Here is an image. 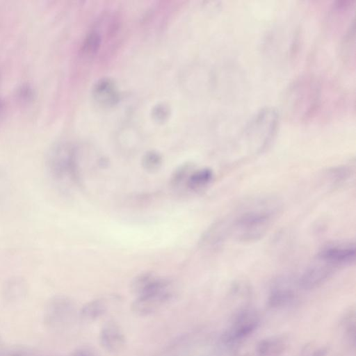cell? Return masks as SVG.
I'll return each mask as SVG.
<instances>
[{
    "instance_id": "obj_1",
    "label": "cell",
    "mask_w": 356,
    "mask_h": 356,
    "mask_svg": "<svg viewBox=\"0 0 356 356\" xmlns=\"http://www.w3.org/2000/svg\"><path fill=\"white\" fill-rule=\"evenodd\" d=\"M278 211V204L272 200H261L244 209L232 221L224 220L227 234L243 242L261 238L269 229Z\"/></svg>"
},
{
    "instance_id": "obj_2",
    "label": "cell",
    "mask_w": 356,
    "mask_h": 356,
    "mask_svg": "<svg viewBox=\"0 0 356 356\" xmlns=\"http://www.w3.org/2000/svg\"><path fill=\"white\" fill-rule=\"evenodd\" d=\"M47 168L51 179L58 185L78 183L76 151L67 143L53 145L47 156Z\"/></svg>"
},
{
    "instance_id": "obj_3",
    "label": "cell",
    "mask_w": 356,
    "mask_h": 356,
    "mask_svg": "<svg viewBox=\"0 0 356 356\" xmlns=\"http://www.w3.org/2000/svg\"><path fill=\"white\" fill-rule=\"evenodd\" d=\"M172 285L168 280L157 277L131 304L132 312L141 316L159 311L172 298Z\"/></svg>"
},
{
    "instance_id": "obj_4",
    "label": "cell",
    "mask_w": 356,
    "mask_h": 356,
    "mask_svg": "<svg viewBox=\"0 0 356 356\" xmlns=\"http://www.w3.org/2000/svg\"><path fill=\"white\" fill-rule=\"evenodd\" d=\"M260 323L259 313L251 307L234 314L229 326L221 336V343L227 348H234L252 334Z\"/></svg>"
},
{
    "instance_id": "obj_5",
    "label": "cell",
    "mask_w": 356,
    "mask_h": 356,
    "mask_svg": "<svg viewBox=\"0 0 356 356\" xmlns=\"http://www.w3.org/2000/svg\"><path fill=\"white\" fill-rule=\"evenodd\" d=\"M289 95L290 101L293 102V106L300 117H309L319 106L320 88L309 80L295 84Z\"/></svg>"
},
{
    "instance_id": "obj_6",
    "label": "cell",
    "mask_w": 356,
    "mask_h": 356,
    "mask_svg": "<svg viewBox=\"0 0 356 356\" xmlns=\"http://www.w3.org/2000/svg\"><path fill=\"white\" fill-rule=\"evenodd\" d=\"M340 268L330 261L316 255L297 281L302 290H312L327 282Z\"/></svg>"
},
{
    "instance_id": "obj_7",
    "label": "cell",
    "mask_w": 356,
    "mask_h": 356,
    "mask_svg": "<svg viewBox=\"0 0 356 356\" xmlns=\"http://www.w3.org/2000/svg\"><path fill=\"white\" fill-rule=\"evenodd\" d=\"M298 293L291 282L285 279L278 281L271 289L267 298V306L272 309L289 307L298 300Z\"/></svg>"
},
{
    "instance_id": "obj_8",
    "label": "cell",
    "mask_w": 356,
    "mask_h": 356,
    "mask_svg": "<svg viewBox=\"0 0 356 356\" xmlns=\"http://www.w3.org/2000/svg\"><path fill=\"white\" fill-rule=\"evenodd\" d=\"M99 341L101 347L110 353L122 352L126 346V337L120 326L114 321H108L102 327Z\"/></svg>"
},
{
    "instance_id": "obj_9",
    "label": "cell",
    "mask_w": 356,
    "mask_h": 356,
    "mask_svg": "<svg viewBox=\"0 0 356 356\" xmlns=\"http://www.w3.org/2000/svg\"><path fill=\"white\" fill-rule=\"evenodd\" d=\"M355 253L354 243H342L324 247L317 255L330 260L339 268H341L354 263Z\"/></svg>"
},
{
    "instance_id": "obj_10",
    "label": "cell",
    "mask_w": 356,
    "mask_h": 356,
    "mask_svg": "<svg viewBox=\"0 0 356 356\" xmlns=\"http://www.w3.org/2000/svg\"><path fill=\"white\" fill-rule=\"evenodd\" d=\"M74 312V305L70 300L64 296L53 298L48 306L46 318L51 325H58L65 323Z\"/></svg>"
},
{
    "instance_id": "obj_11",
    "label": "cell",
    "mask_w": 356,
    "mask_h": 356,
    "mask_svg": "<svg viewBox=\"0 0 356 356\" xmlns=\"http://www.w3.org/2000/svg\"><path fill=\"white\" fill-rule=\"evenodd\" d=\"M289 346V337L275 334L260 340L255 348L257 356H283Z\"/></svg>"
},
{
    "instance_id": "obj_12",
    "label": "cell",
    "mask_w": 356,
    "mask_h": 356,
    "mask_svg": "<svg viewBox=\"0 0 356 356\" xmlns=\"http://www.w3.org/2000/svg\"><path fill=\"white\" fill-rule=\"evenodd\" d=\"M252 288L245 281L235 282L228 293V303L232 306L233 314L250 306Z\"/></svg>"
},
{
    "instance_id": "obj_13",
    "label": "cell",
    "mask_w": 356,
    "mask_h": 356,
    "mask_svg": "<svg viewBox=\"0 0 356 356\" xmlns=\"http://www.w3.org/2000/svg\"><path fill=\"white\" fill-rule=\"evenodd\" d=\"M93 95L103 106L115 105L119 100V94L114 82L107 78L100 79L93 88Z\"/></svg>"
},
{
    "instance_id": "obj_14",
    "label": "cell",
    "mask_w": 356,
    "mask_h": 356,
    "mask_svg": "<svg viewBox=\"0 0 356 356\" xmlns=\"http://www.w3.org/2000/svg\"><path fill=\"white\" fill-rule=\"evenodd\" d=\"M339 327L346 343L353 348L355 347V310H347L341 318Z\"/></svg>"
},
{
    "instance_id": "obj_15",
    "label": "cell",
    "mask_w": 356,
    "mask_h": 356,
    "mask_svg": "<svg viewBox=\"0 0 356 356\" xmlns=\"http://www.w3.org/2000/svg\"><path fill=\"white\" fill-rule=\"evenodd\" d=\"M213 177L211 169L204 168L191 172L186 179L187 186L192 191H200L212 181Z\"/></svg>"
},
{
    "instance_id": "obj_16",
    "label": "cell",
    "mask_w": 356,
    "mask_h": 356,
    "mask_svg": "<svg viewBox=\"0 0 356 356\" xmlns=\"http://www.w3.org/2000/svg\"><path fill=\"white\" fill-rule=\"evenodd\" d=\"M107 306L104 300L95 299L86 303L80 311L81 317L92 321L102 316L106 311Z\"/></svg>"
},
{
    "instance_id": "obj_17",
    "label": "cell",
    "mask_w": 356,
    "mask_h": 356,
    "mask_svg": "<svg viewBox=\"0 0 356 356\" xmlns=\"http://www.w3.org/2000/svg\"><path fill=\"white\" fill-rule=\"evenodd\" d=\"M153 273H143L137 275L131 283V291L136 296L143 292L156 278Z\"/></svg>"
},
{
    "instance_id": "obj_18",
    "label": "cell",
    "mask_w": 356,
    "mask_h": 356,
    "mask_svg": "<svg viewBox=\"0 0 356 356\" xmlns=\"http://www.w3.org/2000/svg\"><path fill=\"white\" fill-rule=\"evenodd\" d=\"M101 41V36L98 32L92 31L89 33L83 43V53L89 56L95 54L100 47Z\"/></svg>"
},
{
    "instance_id": "obj_19",
    "label": "cell",
    "mask_w": 356,
    "mask_h": 356,
    "mask_svg": "<svg viewBox=\"0 0 356 356\" xmlns=\"http://www.w3.org/2000/svg\"><path fill=\"white\" fill-rule=\"evenodd\" d=\"M328 346L312 341L304 345L300 351L301 356H327L329 354Z\"/></svg>"
},
{
    "instance_id": "obj_20",
    "label": "cell",
    "mask_w": 356,
    "mask_h": 356,
    "mask_svg": "<svg viewBox=\"0 0 356 356\" xmlns=\"http://www.w3.org/2000/svg\"><path fill=\"white\" fill-rule=\"evenodd\" d=\"M162 163L161 155L154 151L147 152L143 157L142 165L149 172H154L158 170Z\"/></svg>"
},
{
    "instance_id": "obj_21",
    "label": "cell",
    "mask_w": 356,
    "mask_h": 356,
    "mask_svg": "<svg viewBox=\"0 0 356 356\" xmlns=\"http://www.w3.org/2000/svg\"><path fill=\"white\" fill-rule=\"evenodd\" d=\"M191 174V173H190ZM189 167L186 165L180 166L177 168L172 177V183L178 185L189 176Z\"/></svg>"
},
{
    "instance_id": "obj_22",
    "label": "cell",
    "mask_w": 356,
    "mask_h": 356,
    "mask_svg": "<svg viewBox=\"0 0 356 356\" xmlns=\"http://www.w3.org/2000/svg\"><path fill=\"white\" fill-rule=\"evenodd\" d=\"M152 114L156 121L163 122L168 117L169 109L163 104H159L154 108Z\"/></svg>"
},
{
    "instance_id": "obj_23",
    "label": "cell",
    "mask_w": 356,
    "mask_h": 356,
    "mask_svg": "<svg viewBox=\"0 0 356 356\" xmlns=\"http://www.w3.org/2000/svg\"><path fill=\"white\" fill-rule=\"evenodd\" d=\"M69 356H97L96 353L90 349L81 348L73 351Z\"/></svg>"
},
{
    "instance_id": "obj_24",
    "label": "cell",
    "mask_w": 356,
    "mask_h": 356,
    "mask_svg": "<svg viewBox=\"0 0 356 356\" xmlns=\"http://www.w3.org/2000/svg\"><path fill=\"white\" fill-rule=\"evenodd\" d=\"M242 356H246V355H242Z\"/></svg>"
}]
</instances>
